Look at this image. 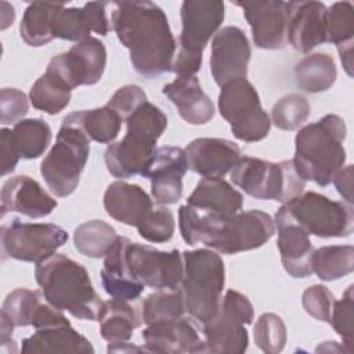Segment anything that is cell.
<instances>
[{"mask_svg":"<svg viewBox=\"0 0 354 354\" xmlns=\"http://www.w3.org/2000/svg\"><path fill=\"white\" fill-rule=\"evenodd\" d=\"M112 29L129 50L134 71L155 79L171 72L177 41L165 11L152 1H115Z\"/></svg>","mask_w":354,"mask_h":354,"instance_id":"6da1fadb","label":"cell"},{"mask_svg":"<svg viewBox=\"0 0 354 354\" xmlns=\"http://www.w3.org/2000/svg\"><path fill=\"white\" fill-rule=\"evenodd\" d=\"M178 225L183 239L189 246L201 242L223 254L257 249L277 231L272 217L257 209L232 214H202L189 205L180 206Z\"/></svg>","mask_w":354,"mask_h":354,"instance_id":"7a4b0ae2","label":"cell"},{"mask_svg":"<svg viewBox=\"0 0 354 354\" xmlns=\"http://www.w3.org/2000/svg\"><path fill=\"white\" fill-rule=\"evenodd\" d=\"M35 278L53 307L79 319H98L104 301L80 263L62 253H54L36 264Z\"/></svg>","mask_w":354,"mask_h":354,"instance_id":"3957f363","label":"cell"},{"mask_svg":"<svg viewBox=\"0 0 354 354\" xmlns=\"http://www.w3.org/2000/svg\"><path fill=\"white\" fill-rule=\"evenodd\" d=\"M346 122L333 113L301 127L295 137L292 159L299 176L319 187L329 185L346 162Z\"/></svg>","mask_w":354,"mask_h":354,"instance_id":"277c9868","label":"cell"},{"mask_svg":"<svg viewBox=\"0 0 354 354\" xmlns=\"http://www.w3.org/2000/svg\"><path fill=\"white\" fill-rule=\"evenodd\" d=\"M124 137L111 144L104 160L108 171L116 178L142 176L153 160L156 142L167 127V116L155 104L144 102L126 120Z\"/></svg>","mask_w":354,"mask_h":354,"instance_id":"5b68a950","label":"cell"},{"mask_svg":"<svg viewBox=\"0 0 354 354\" xmlns=\"http://www.w3.org/2000/svg\"><path fill=\"white\" fill-rule=\"evenodd\" d=\"M224 282V261L217 252L210 249L183 252L181 290L185 311L194 319L203 324L217 313Z\"/></svg>","mask_w":354,"mask_h":354,"instance_id":"8992f818","label":"cell"},{"mask_svg":"<svg viewBox=\"0 0 354 354\" xmlns=\"http://www.w3.org/2000/svg\"><path fill=\"white\" fill-rule=\"evenodd\" d=\"M181 35L171 64L177 76H194L202 66V54L224 21V3L217 0H185L180 8Z\"/></svg>","mask_w":354,"mask_h":354,"instance_id":"52a82bcc","label":"cell"},{"mask_svg":"<svg viewBox=\"0 0 354 354\" xmlns=\"http://www.w3.org/2000/svg\"><path fill=\"white\" fill-rule=\"evenodd\" d=\"M231 180L254 199L281 203L300 195L307 183L296 171L292 159L274 163L252 156H239L231 170Z\"/></svg>","mask_w":354,"mask_h":354,"instance_id":"ba28073f","label":"cell"},{"mask_svg":"<svg viewBox=\"0 0 354 354\" xmlns=\"http://www.w3.org/2000/svg\"><path fill=\"white\" fill-rule=\"evenodd\" d=\"M90 141L79 127L61 123L55 144L40 165V174L51 194L65 198L77 188L90 155Z\"/></svg>","mask_w":354,"mask_h":354,"instance_id":"9c48e42d","label":"cell"},{"mask_svg":"<svg viewBox=\"0 0 354 354\" xmlns=\"http://www.w3.org/2000/svg\"><path fill=\"white\" fill-rule=\"evenodd\" d=\"M254 310L243 293L228 289L221 297L217 313L203 322V353L242 354L249 344L245 325H250Z\"/></svg>","mask_w":354,"mask_h":354,"instance_id":"30bf717a","label":"cell"},{"mask_svg":"<svg viewBox=\"0 0 354 354\" xmlns=\"http://www.w3.org/2000/svg\"><path fill=\"white\" fill-rule=\"evenodd\" d=\"M281 209L308 235L318 238H344L354 230L353 205L314 191L292 198Z\"/></svg>","mask_w":354,"mask_h":354,"instance_id":"8fae6325","label":"cell"},{"mask_svg":"<svg viewBox=\"0 0 354 354\" xmlns=\"http://www.w3.org/2000/svg\"><path fill=\"white\" fill-rule=\"evenodd\" d=\"M218 112L228 122L234 137L241 141H260L270 133L271 120L261 106L257 90L248 79H236L221 87Z\"/></svg>","mask_w":354,"mask_h":354,"instance_id":"7c38bea8","label":"cell"},{"mask_svg":"<svg viewBox=\"0 0 354 354\" xmlns=\"http://www.w3.org/2000/svg\"><path fill=\"white\" fill-rule=\"evenodd\" d=\"M68 232L53 223H24L14 217L0 228L4 257L28 263H40L64 246Z\"/></svg>","mask_w":354,"mask_h":354,"instance_id":"4fadbf2b","label":"cell"},{"mask_svg":"<svg viewBox=\"0 0 354 354\" xmlns=\"http://www.w3.org/2000/svg\"><path fill=\"white\" fill-rule=\"evenodd\" d=\"M129 275L152 289H177L183 279V253L177 249L165 252L149 245L129 241L124 250Z\"/></svg>","mask_w":354,"mask_h":354,"instance_id":"5bb4252c","label":"cell"},{"mask_svg":"<svg viewBox=\"0 0 354 354\" xmlns=\"http://www.w3.org/2000/svg\"><path fill=\"white\" fill-rule=\"evenodd\" d=\"M105 66L106 48L100 39L90 36L73 44L66 53L53 57L46 72L73 90L98 83Z\"/></svg>","mask_w":354,"mask_h":354,"instance_id":"9a60e30c","label":"cell"},{"mask_svg":"<svg viewBox=\"0 0 354 354\" xmlns=\"http://www.w3.org/2000/svg\"><path fill=\"white\" fill-rule=\"evenodd\" d=\"M252 48L245 32L238 26H224L212 41L210 71L217 86L246 79Z\"/></svg>","mask_w":354,"mask_h":354,"instance_id":"2e32d148","label":"cell"},{"mask_svg":"<svg viewBox=\"0 0 354 354\" xmlns=\"http://www.w3.org/2000/svg\"><path fill=\"white\" fill-rule=\"evenodd\" d=\"M234 4L243 10L256 47L279 50L288 44L286 1H235Z\"/></svg>","mask_w":354,"mask_h":354,"instance_id":"e0dca14e","label":"cell"},{"mask_svg":"<svg viewBox=\"0 0 354 354\" xmlns=\"http://www.w3.org/2000/svg\"><path fill=\"white\" fill-rule=\"evenodd\" d=\"M188 169L185 151L178 147H159L142 177L151 181V194L160 205L177 203L183 195V177Z\"/></svg>","mask_w":354,"mask_h":354,"instance_id":"ac0fdd59","label":"cell"},{"mask_svg":"<svg viewBox=\"0 0 354 354\" xmlns=\"http://www.w3.org/2000/svg\"><path fill=\"white\" fill-rule=\"evenodd\" d=\"M288 43L308 54L326 41V6L321 1H288Z\"/></svg>","mask_w":354,"mask_h":354,"instance_id":"d6986e66","label":"cell"},{"mask_svg":"<svg viewBox=\"0 0 354 354\" xmlns=\"http://www.w3.org/2000/svg\"><path fill=\"white\" fill-rule=\"evenodd\" d=\"M1 217L7 212H17L29 218H41L53 213L57 201L32 177L21 174L8 178L0 192Z\"/></svg>","mask_w":354,"mask_h":354,"instance_id":"ffe728a7","label":"cell"},{"mask_svg":"<svg viewBox=\"0 0 354 354\" xmlns=\"http://www.w3.org/2000/svg\"><path fill=\"white\" fill-rule=\"evenodd\" d=\"M278 249L285 271L293 278H306L313 274L311 256L314 252L310 235L296 224L281 207L275 214Z\"/></svg>","mask_w":354,"mask_h":354,"instance_id":"44dd1931","label":"cell"},{"mask_svg":"<svg viewBox=\"0 0 354 354\" xmlns=\"http://www.w3.org/2000/svg\"><path fill=\"white\" fill-rule=\"evenodd\" d=\"M141 336L149 353H203V339L191 319L185 317L147 325Z\"/></svg>","mask_w":354,"mask_h":354,"instance_id":"7402d4cb","label":"cell"},{"mask_svg":"<svg viewBox=\"0 0 354 354\" xmlns=\"http://www.w3.org/2000/svg\"><path fill=\"white\" fill-rule=\"evenodd\" d=\"M108 3H86L82 8L61 4L54 14L53 36L69 41H82L90 37V32L101 36L108 35L109 21L106 17Z\"/></svg>","mask_w":354,"mask_h":354,"instance_id":"603a6c76","label":"cell"},{"mask_svg":"<svg viewBox=\"0 0 354 354\" xmlns=\"http://www.w3.org/2000/svg\"><path fill=\"white\" fill-rule=\"evenodd\" d=\"M184 151L188 169L203 177H224L241 156L235 142L213 137L195 138Z\"/></svg>","mask_w":354,"mask_h":354,"instance_id":"cb8c5ba5","label":"cell"},{"mask_svg":"<svg viewBox=\"0 0 354 354\" xmlns=\"http://www.w3.org/2000/svg\"><path fill=\"white\" fill-rule=\"evenodd\" d=\"M162 93L176 105L180 116L189 124H206L214 116V104L202 90L196 75L177 76L163 86Z\"/></svg>","mask_w":354,"mask_h":354,"instance_id":"d4e9b609","label":"cell"},{"mask_svg":"<svg viewBox=\"0 0 354 354\" xmlns=\"http://www.w3.org/2000/svg\"><path fill=\"white\" fill-rule=\"evenodd\" d=\"M152 206L149 195L137 184L113 181L104 194V207L108 216L126 225L137 227L152 210Z\"/></svg>","mask_w":354,"mask_h":354,"instance_id":"484cf974","label":"cell"},{"mask_svg":"<svg viewBox=\"0 0 354 354\" xmlns=\"http://www.w3.org/2000/svg\"><path fill=\"white\" fill-rule=\"evenodd\" d=\"M129 238L119 236L113 242L112 248L104 256V267L101 270V282L104 290L120 300H136L141 296L145 285L134 281L124 264V250L129 243Z\"/></svg>","mask_w":354,"mask_h":354,"instance_id":"4316f807","label":"cell"},{"mask_svg":"<svg viewBox=\"0 0 354 354\" xmlns=\"http://www.w3.org/2000/svg\"><path fill=\"white\" fill-rule=\"evenodd\" d=\"M199 212L232 214L242 209L243 196L223 177H203L187 199Z\"/></svg>","mask_w":354,"mask_h":354,"instance_id":"83f0119b","label":"cell"},{"mask_svg":"<svg viewBox=\"0 0 354 354\" xmlns=\"http://www.w3.org/2000/svg\"><path fill=\"white\" fill-rule=\"evenodd\" d=\"M21 353H94V347L69 324L36 329L33 335L22 340Z\"/></svg>","mask_w":354,"mask_h":354,"instance_id":"f1b7e54d","label":"cell"},{"mask_svg":"<svg viewBox=\"0 0 354 354\" xmlns=\"http://www.w3.org/2000/svg\"><path fill=\"white\" fill-rule=\"evenodd\" d=\"M354 7L350 1L333 3L326 11V41L337 47L340 61L348 76H353Z\"/></svg>","mask_w":354,"mask_h":354,"instance_id":"f546056e","label":"cell"},{"mask_svg":"<svg viewBox=\"0 0 354 354\" xmlns=\"http://www.w3.org/2000/svg\"><path fill=\"white\" fill-rule=\"evenodd\" d=\"M100 333L108 343L129 342L141 319L127 300L111 299L102 303L98 314Z\"/></svg>","mask_w":354,"mask_h":354,"instance_id":"4dcf8cb0","label":"cell"},{"mask_svg":"<svg viewBox=\"0 0 354 354\" xmlns=\"http://www.w3.org/2000/svg\"><path fill=\"white\" fill-rule=\"evenodd\" d=\"M65 123L79 127L90 140L111 144L119 134L122 118L108 105L95 109L76 111L64 118Z\"/></svg>","mask_w":354,"mask_h":354,"instance_id":"1f68e13d","label":"cell"},{"mask_svg":"<svg viewBox=\"0 0 354 354\" xmlns=\"http://www.w3.org/2000/svg\"><path fill=\"white\" fill-rule=\"evenodd\" d=\"M337 77L333 58L326 53L306 55L295 66L296 84L306 93H321L329 90Z\"/></svg>","mask_w":354,"mask_h":354,"instance_id":"d6a6232c","label":"cell"},{"mask_svg":"<svg viewBox=\"0 0 354 354\" xmlns=\"http://www.w3.org/2000/svg\"><path fill=\"white\" fill-rule=\"evenodd\" d=\"M61 3H30L21 19L19 35L21 39L30 47H41L48 44L53 36V19Z\"/></svg>","mask_w":354,"mask_h":354,"instance_id":"836d02e7","label":"cell"},{"mask_svg":"<svg viewBox=\"0 0 354 354\" xmlns=\"http://www.w3.org/2000/svg\"><path fill=\"white\" fill-rule=\"evenodd\" d=\"M12 144L22 159H37L48 148L53 133L48 123L40 118L21 119L11 130Z\"/></svg>","mask_w":354,"mask_h":354,"instance_id":"e575fe53","label":"cell"},{"mask_svg":"<svg viewBox=\"0 0 354 354\" xmlns=\"http://www.w3.org/2000/svg\"><path fill=\"white\" fill-rule=\"evenodd\" d=\"M313 272L321 281H336L354 270V248L351 245L322 246L313 252Z\"/></svg>","mask_w":354,"mask_h":354,"instance_id":"d590c367","label":"cell"},{"mask_svg":"<svg viewBox=\"0 0 354 354\" xmlns=\"http://www.w3.org/2000/svg\"><path fill=\"white\" fill-rule=\"evenodd\" d=\"M116 238L115 228L104 220L84 221L73 232V243L77 252L91 259L104 257Z\"/></svg>","mask_w":354,"mask_h":354,"instance_id":"8d00e7d4","label":"cell"},{"mask_svg":"<svg viewBox=\"0 0 354 354\" xmlns=\"http://www.w3.org/2000/svg\"><path fill=\"white\" fill-rule=\"evenodd\" d=\"M185 303L183 290L177 289H159L148 295L141 304L140 319L145 325H152L162 321L184 317Z\"/></svg>","mask_w":354,"mask_h":354,"instance_id":"74e56055","label":"cell"},{"mask_svg":"<svg viewBox=\"0 0 354 354\" xmlns=\"http://www.w3.org/2000/svg\"><path fill=\"white\" fill-rule=\"evenodd\" d=\"M72 90L53 75L44 72L30 87V104L48 115L59 113L69 104Z\"/></svg>","mask_w":354,"mask_h":354,"instance_id":"f35d334b","label":"cell"},{"mask_svg":"<svg viewBox=\"0 0 354 354\" xmlns=\"http://www.w3.org/2000/svg\"><path fill=\"white\" fill-rule=\"evenodd\" d=\"M310 102L301 94H288L278 100L271 109V122L281 130H296L310 116Z\"/></svg>","mask_w":354,"mask_h":354,"instance_id":"ab89813d","label":"cell"},{"mask_svg":"<svg viewBox=\"0 0 354 354\" xmlns=\"http://www.w3.org/2000/svg\"><path fill=\"white\" fill-rule=\"evenodd\" d=\"M253 339L266 354L281 353L286 343V326L282 318L274 313L261 314L254 324Z\"/></svg>","mask_w":354,"mask_h":354,"instance_id":"60d3db41","label":"cell"},{"mask_svg":"<svg viewBox=\"0 0 354 354\" xmlns=\"http://www.w3.org/2000/svg\"><path fill=\"white\" fill-rule=\"evenodd\" d=\"M40 304V295L37 290L18 288L7 295L1 311L15 326H29L32 325L33 315Z\"/></svg>","mask_w":354,"mask_h":354,"instance_id":"b9f144b4","label":"cell"},{"mask_svg":"<svg viewBox=\"0 0 354 354\" xmlns=\"http://www.w3.org/2000/svg\"><path fill=\"white\" fill-rule=\"evenodd\" d=\"M176 228L174 216L170 209H152L148 216L137 225L138 235L152 243H165L173 238Z\"/></svg>","mask_w":354,"mask_h":354,"instance_id":"7bdbcfd3","label":"cell"},{"mask_svg":"<svg viewBox=\"0 0 354 354\" xmlns=\"http://www.w3.org/2000/svg\"><path fill=\"white\" fill-rule=\"evenodd\" d=\"M353 289L354 285H350L343 293L342 299L335 300L329 319V324L332 325L335 332L342 337L343 346L347 350V353L353 351Z\"/></svg>","mask_w":354,"mask_h":354,"instance_id":"ee69618b","label":"cell"},{"mask_svg":"<svg viewBox=\"0 0 354 354\" xmlns=\"http://www.w3.org/2000/svg\"><path fill=\"white\" fill-rule=\"evenodd\" d=\"M333 303L335 296L325 285L308 286L301 296V304L306 313L324 322H329Z\"/></svg>","mask_w":354,"mask_h":354,"instance_id":"f6af8a7d","label":"cell"},{"mask_svg":"<svg viewBox=\"0 0 354 354\" xmlns=\"http://www.w3.org/2000/svg\"><path fill=\"white\" fill-rule=\"evenodd\" d=\"M144 102H147V94L137 84H126L118 88L109 98L106 105L112 108L122 118L123 122L127 120Z\"/></svg>","mask_w":354,"mask_h":354,"instance_id":"bcb514c9","label":"cell"},{"mask_svg":"<svg viewBox=\"0 0 354 354\" xmlns=\"http://www.w3.org/2000/svg\"><path fill=\"white\" fill-rule=\"evenodd\" d=\"M29 109L28 97L24 91L12 87H4L0 91V111L1 123H17L19 122Z\"/></svg>","mask_w":354,"mask_h":354,"instance_id":"7dc6e473","label":"cell"},{"mask_svg":"<svg viewBox=\"0 0 354 354\" xmlns=\"http://www.w3.org/2000/svg\"><path fill=\"white\" fill-rule=\"evenodd\" d=\"M0 153H1V176H7L15 170L19 155L12 144L11 130L3 127L0 130Z\"/></svg>","mask_w":354,"mask_h":354,"instance_id":"c3c4849f","label":"cell"},{"mask_svg":"<svg viewBox=\"0 0 354 354\" xmlns=\"http://www.w3.org/2000/svg\"><path fill=\"white\" fill-rule=\"evenodd\" d=\"M332 181L344 202L353 205V165L342 167Z\"/></svg>","mask_w":354,"mask_h":354,"instance_id":"681fc988","label":"cell"},{"mask_svg":"<svg viewBox=\"0 0 354 354\" xmlns=\"http://www.w3.org/2000/svg\"><path fill=\"white\" fill-rule=\"evenodd\" d=\"M106 351H108V353H141V351L149 353L145 347H138V346H134V344L127 343V342L109 343Z\"/></svg>","mask_w":354,"mask_h":354,"instance_id":"f907efd6","label":"cell"},{"mask_svg":"<svg viewBox=\"0 0 354 354\" xmlns=\"http://www.w3.org/2000/svg\"><path fill=\"white\" fill-rule=\"evenodd\" d=\"M3 7V6H1ZM14 18H15V12H14V7L10 6L8 10H4L3 7V11H1V29H6L7 26H10L12 22H14Z\"/></svg>","mask_w":354,"mask_h":354,"instance_id":"816d5d0a","label":"cell"}]
</instances>
